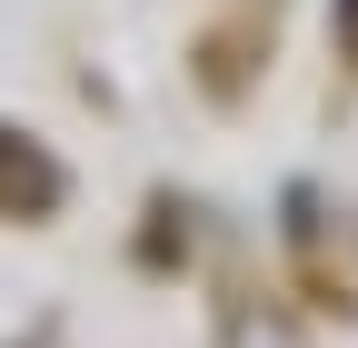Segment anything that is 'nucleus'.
Masks as SVG:
<instances>
[{
  "mask_svg": "<svg viewBox=\"0 0 358 348\" xmlns=\"http://www.w3.org/2000/svg\"><path fill=\"white\" fill-rule=\"evenodd\" d=\"M338 30H348V50H358V0H338Z\"/></svg>",
  "mask_w": 358,
  "mask_h": 348,
  "instance_id": "nucleus-2",
  "label": "nucleus"
},
{
  "mask_svg": "<svg viewBox=\"0 0 358 348\" xmlns=\"http://www.w3.org/2000/svg\"><path fill=\"white\" fill-rule=\"evenodd\" d=\"M70 199L60 159L30 140V129H0V219H50V209Z\"/></svg>",
  "mask_w": 358,
  "mask_h": 348,
  "instance_id": "nucleus-1",
  "label": "nucleus"
}]
</instances>
